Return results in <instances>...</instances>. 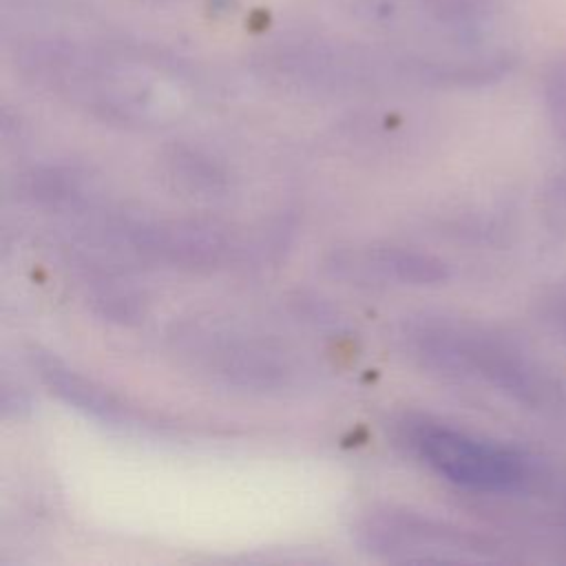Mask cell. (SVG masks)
Returning a JSON list of instances; mask_svg holds the SVG:
<instances>
[{
	"label": "cell",
	"mask_w": 566,
	"mask_h": 566,
	"mask_svg": "<svg viewBox=\"0 0 566 566\" xmlns=\"http://www.w3.org/2000/svg\"><path fill=\"white\" fill-rule=\"evenodd\" d=\"M172 340L197 374L250 394H285L307 376L301 358L285 345L230 325L190 323Z\"/></svg>",
	"instance_id": "obj_1"
},
{
	"label": "cell",
	"mask_w": 566,
	"mask_h": 566,
	"mask_svg": "<svg viewBox=\"0 0 566 566\" xmlns=\"http://www.w3.org/2000/svg\"><path fill=\"white\" fill-rule=\"evenodd\" d=\"M407 444L436 475L469 491L511 493L526 480V462L515 451L440 422H409Z\"/></svg>",
	"instance_id": "obj_2"
},
{
	"label": "cell",
	"mask_w": 566,
	"mask_h": 566,
	"mask_svg": "<svg viewBox=\"0 0 566 566\" xmlns=\"http://www.w3.org/2000/svg\"><path fill=\"white\" fill-rule=\"evenodd\" d=\"M400 336L409 356L427 369L451 378L482 380L506 391L524 387V371L513 363L511 352L478 327L422 316L407 321Z\"/></svg>",
	"instance_id": "obj_3"
},
{
	"label": "cell",
	"mask_w": 566,
	"mask_h": 566,
	"mask_svg": "<svg viewBox=\"0 0 566 566\" xmlns=\"http://www.w3.org/2000/svg\"><path fill=\"white\" fill-rule=\"evenodd\" d=\"M102 232L137 259L186 270H210L232 250V241L219 228L199 221L117 217L104 223Z\"/></svg>",
	"instance_id": "obj_4"
},
{
	"label": "cell",
	"mask_w": 566,
	"mask_h": 566,
	"mask_svg": "<svg viewBox=\"0 0 566 566\" xmlns=\"http://www.w3.org/2000/svg\"><path fill=\"white\" fill-rule=\"evenodd\" d=\"M356 542L389 562L460 559L473 544L460 531L411 509L382 506L363 513L354 526Z\"/></svg>",
	"instance_id": "obj_5"
},
{
	"label": "cell",
	"mask_w": 566,
	"mask_h": 566,
	"mask_svg": "<svg viewBox=\"0 0 566 566\" xmlns=\"http://www.w3.org/2000/svg\"><path fill=\"white\" fill-rule=\"evenodd\" d=\"M325 270L332 276L356 285L429 287L449 279V268L438 256L378 243L338 248L325 259Z\"/></svg>",
	"instance_id": "obj_6"
},
{
	"label": "cell",
	"mask_w": 566,
	"mask_h": 566,
	"mask_svg": "<svg viewBox=\"0 0 566 566\" xmlns=\"http://www.w3.org/2000/svg\"><path fill=\"white\" fill-rule=\"evenodd\" d=\"M33 365L38 367L42 382L60 400L73 405L77 411L117 427H153V422L142 411L130 407L117 394L97 385L93 378L75 371L60 358L38 352L33 354Z\"/></svg>",
	"instance_id": "obj_7"
},
{
	"label": "cell",
	"mask_w": 566,
	"mask_h": 566,
	"mask_svg": "<svg viewBox=\"0 0 566 566\" xmlns=\"http://www.w3.org/2000/svg\"><path fill=\"white\" fill-rule=\"evenodd\" d=\"M181 168L177 170L179 181L192 190V192H201V195H217L223 190V172L208 161V157H201L192 150H186L184 155L175 157Z\"/></svg>",
	"instance_id": "obj_8"
},
{
	"label": "cell",
	"mask_w": 566,
	"mask_h": 566,
	"mask_svg": "<svg viewBox=\"0 0 566 566\" xmlns=\"http://www.w3.org/2000/svg\"><path fill=\"white\" fill-rule=\"evenodd\" d=\"M544 95L553 128L566 142V57L551 64L544 82Z\"/></svg>",
	"instance_id": "obj_9"
},
{
	"label": "cell",
	"mask_w": 566,
	"mask_h": 566,
	"mask_svg": "<svg viewBox=\"0 0 566 566\" xmlns=\"http://www.w3.org/2000/svg\"><path fill=\"white\" fill-rule=\"evenodd\" d=\"M562 318H564V323H566V307H564V312H562Z\"/></svg>",
	"instance_id": "obj_10"
}]
</instances>
